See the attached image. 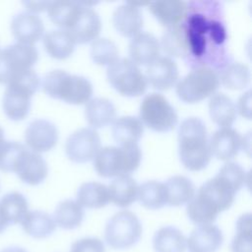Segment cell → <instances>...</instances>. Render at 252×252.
Masks as SVG:
<instances>
[{
    "instance_id": "cell-1",
    "label": "cell",
    "mask_w": 252,
    "mask_h": 252,
    "mask_svg": "<svg viewBox=\"0 0 252 252\" xmlns=\"http://www.w3.org/2000/svg\"><path fill=\"white\" fill-rule=\"evenodd\" d=\"M178 152L183 165L191 171L205 168L211 160L207 129L196 117L185 119L178 130Z\"/></svg>"
},
{
    "instance_id": "cell-2",
    "label": "cell",
    "mask_w": 252,
    "mask_h": 252,
    "mask_svg": "<svg viewBox=\"0 0 252 252\" xmlns=\"http://www.w3.org/2000/svg\"><path fill=\"white\" fill-rule=\"evenodd\" d=\"M39 85L40 80L32 69L16 75L8 82L2 97V109L9 119L20 121L28 116L32 97Z\"/></svg>"
},
{
    "instance_id": "cell-3",
    "label": "cell",
    "mask_w": 252,
    "mask_h": 252,
    "mask_svg": "<svg viewBox=\"0 0 252 252\" xmlns=\"http://www.w3.org/2000/svg\"><path fill=\"white\" fill-rule=\"evenodd\" d=\"M245 180V170L238 163L227 162L215 177L205 182L198 192L209 198L220 213L232 205L235 194L243 186Z\"/></svg>"
},
{
    "instance_id": "cell-4",
    "label": "cell",
    "mask_w": 252,
    "mask_h": 252,
    "mask_svg": "<svg viewBox=\"0 0 252 252\" xmlns=\"http://www.w3.org/2000/svg\"><path fill=\"white\" fill-rule=\"evenodd\" d=\"M42 89L48 96L75 105L87 103L93 94V86L88 79L63 70L48 72L43 78Z\"/></svg>"
},
{
    "instance_id": "cell-5",
    "label": "cell",
    "mask_w": 252,
    "mask_h": 252,
    "mask_svg": "<svg viewBox=\"0 0 252 252\" xmlns=\"http://www.w3.org/2000/svg\"><path fill=\"white\" fill-rule=\"evenodd\" d=\"M142 153L138 144L122 147H104L94 158L96 173L102 177L129 175L141 162Z\"/></svg>"
},
{
    "instance_id": "cell-6",
    "label": "cell",
    "mask_w": 252,
    "mask_h": 252,
    "mask_svg": "<svg viewBox=\"0 0 252 252\" xmlns=\"http://www.w3.org/2000/svg\"><path fill=\"white\" fill-rule=\"evenodd\" d=\"M106 77L112 88L124 96H140L148 88L146 76L130 59H118L109 65Z\"/></svg>"
},
{
    "instance_id": "cell-7",
    "label": "cell",
    "mask_w": 252,
    "mask_h": 252,
    "mask_svg": "<svg viewBox=\"0 0 252 252\" xmlns=\"http://www.w3.org/2000/svg\"><path fill=\"white\" fill-rule=\"evenodd\" d=\"M220 86L219 75L210 67H198L176 86V94L184 102L195 103L213 95Z\"/></svg>"
},
{
    "instance_id": "cell-8",
    "label": "cell",
    "mask_w": 252,
    "mask_h": 252,
    "mask_svg": "<svg viewBox=\"0 0 252 252\" xmlns=\"http://www.w3.org/2000/svg\"><path fill=\"white\" fill-rule=\"evenodd\" d=\"M142 234L139 219L130 211H121L113 215L106 222L104 238L113 249H127L138 242Z\"/></svg>"
},
{
    "instance_id": "cell-9",
    "label": "cell",
    "mask_w": 252,
    "mask_h": 252,
    "mask_svg": "<svg viewBox=\"0 0 252 252\" xmlns=\"http://www.w3.org/2000/svg\"><path fill=\"white\" fill-rule=\"evenodd\" d=\"M140 120L143 125L156 132L172 130L178 121V116L167 99L157 93L144 97L140 105Z\"/></svg>"
},
{
    "instance_id": "cell-10",
    "label": "cell",
    "mask_w": 252,
    "mask_h": 252,
    "mask_svg": "<svg viewBox=\"0 0 252 252\" xmlns=\"http://www.w3.org/2000/svg\"><path fill=\"white\" fill-rule=\"evenodd\" d=\"M38 59L34 45L16 42L0 49V84L8 82L18 74L31 70Z\"/></svg>"
},
{
    "instance_id": "cell-11",
    "label": "cell",
    "mask_w": 252,
    "mask_h": 252,
    "mask_svg": "<svg viewBox=\"0 0 252 252\" xmlns=\"http://www.w3.org/2000/svg\"><path fill=\"white\" fill-rule=\"evenodd\" d=\"M100 150V138L96 131L81 128L73 132L65 143V152L69 159L84 163L94 158Z\"/></svg>"
},
{
    "instance_id": "cell-12",
    "label": "cell",
    "mask_w": 252,
    "mask_h": 252,
    "mask_svg": "<svg viewBox=\"0 0 252 252\" xmlns=\"http://www.w3.org/2000/svg\"><path fill=\"white\" fill-rule=\"evenodd\" d=\"M11 172H15L26 184L33 186L40 184L46 178L48 168L39 154L25 146L17 156Z\"/></svg>"
},
{
    "instance_id": "cell-13",
    "label": "cell",
    "mask_w": 252,
    "mask_h": 252,
    "mask_svg": "<svg viewBox=\"0 0 252 252\" xmlns=\"http://www.w3.org/2000/svg\"><path fill=\"white\" fill-rule=\"evenodd\" d=\"M57 140L58 131L56 126L45 119L32 121L25 131L27 146L37 154L51 150L56 145Z\"/></svg>"
},
{
    "instance_id": "cell-14",
    "label": "cell",
    "mask_w": 252,
    "mask_h": 252,
    "mask_svg": "<svg viewBox=\"0 0 252 252\" xmlns=\"http://www.w3.org/2000/svg\"><path fill=\"white\" fill-rule=\"evenodd\" d=\"M11 32L19 43L33 45L43 36L44 26L36 14L21 12L12 19Z\"/></svg>"
},
{
    "instance_id": "cell-15",
    "label": "cell",
    "mask_w": 252,
    "mask_h": 252,
    "mask_svg": "<svg viewBox=\"0 0 252 252\" xmlns=\"http://www.w3.org/2000/svg\"><path fill=\"white\" fill-rule=\"evenodd\" d=\"M241 135L231 127H223L217 130L209 141L211 155L220 160L233 158L242 146Z\"/></svg>"
},
{
    "instance_id": "cell-16",
    "label": "cell",
    "mask_w": 252,
    "mask_h": 252,
    "mask_svg": "<svg viewBox=\"0 0 252 252\" xmlns=\"http://www.w3.org/2000/svg\"><path fill=\"white\" fill-rule=\"evenodd\" d=\"M146 79L150 85L158 91L171 89L178 80V68L176 63L169 57H158L147 66Z\"/></svg>"
},
{
    "instance_id": "cell-17",
    "label": "cell",
    "mask_w": 252,
    "mask_h": 252,
    "mask_svg": "<svg viewBox=\"0 0 252 252\" xmlns=\"http://www.w3.org/2000/svg\"><path fill=\"white\" fill-rule=\"evenodd\" d=\"M83 4V2H81ZM101 30V22L97 13L83 4L82 9L69 31L76 43H88L96 39Z\"/></svg>"
},
{
    "instance_id": "cell-18",
    "label": "cell",
    "mask_w": 252,
    "mask_h": 252,
    "mask_svg": "<svg viewBox=\"0 0 252 252\" xmlns=\"http://www.w3.org/2000/svg\"><path fill=\"white\" fill-rule=\"evenodd\" d=\"M159 42L151 33L142 32L132 38L129 44L131 61L136 65L149 66L159 57Z\"/></svg>"
},
{
    "instance_id": "cell-19",
    "label": "cell",
    "mask_w": 252,
    "mask_h": 252,
    "mask_svg": "<svg viewBox=\"0 0 252 252\" xmlns=\"http://www.w3.org/2000/svg\"><path fill=\"white\" fill-rule=\"evenodd\" d=\"M220 229L214 224L198 225L192 230L188 239L189 252H216L222 244Z\"/></svg>"
},
{
    "instance_id": "cell-20",
    "label": "cell",
    "mask_w": 252,
    "mask_h": 252,
    "mask_svg": "<svg viewBox=\"0 0 252 252\" xmlns=\"http://www.w3.org/2000/svg\"><path fill=\"white\" fill-rule=\"evenodd\" d=\"M113 26L116 31L126 37H134L140 33L143 28V17L140 9L126 3L118 6L112 15Z\"/></svg>"
},
{
    "instance_id": "cell-21",
    "label": "cell",
    "mask_w": 252,
    "mask_h": 252,
    "mask_svg": "<svg viewBox=\"0 0 252 252\" xmlns=\"http://www.w3.org/2000/svg\"><path fill=\"white\" fill-rule=\"evenodd\" d=\"M159 46L163 51L173 57H185L190 53L189 34L184 24L168 28L161 36Z\"/></svg>"
},
{
    "instance_id": "cell-22",
    "label": "cell",
    "mask_w": 252,
    "mask_h": 252,
    "mask_svg": "<svg viewBox=\"0 0 252 252\" xmlns=\"http://www.w3.org/2000/svg\"><path fill=\"white\" fill-rule=\"evenodd\" d=\"M85 117L91 127L103 128L115 120L116 109L109 99L95 97L87 102Z\"/></svg>"
},
{
    "instance_id": "cell-23",
    "label": "cell",
    "mask_w": 252,
    "mask_h": 252,
    "mask_svg": "<svg viewBox=\"0 0 252 252\" xmlns=\"http://www.w3.org/2000/svg\"><path fill=\"white\" fill-rule=\"evenodd\" d=\"M144 132L141 120L134 116H122L113 121L111 133L114 141L122 146L137 144Z\"/></svg>"
},
{
    "instance_id": "cell-24",
    "label": "cell",
    "mask_w": 252,
    "mask_h": 252,
    "mask_svg": "<svg viewBox=\"0 0 252 252\" xmlns=\"http://www.w3.org/2000/svg\"><path fill=\"white\" fill-rule=\"evenodd\" d=\"M138 184L130 175L115 177L107 187L109 201L120 208L129 207L137 200Z\"/></svg>"
},
{
    "instance_id": "cell-25",
    "label": "cell",
    "mask_w": 252,
    "mask_h": 252,
    "mask_svg": "<svg viewBox=\"0 0 252 252\" xmlns=\"http://www.w3.org/2000/svg\"><path fill=\"white\" fill-rule=\"evenodd\" d=\"M150 12L164 27L180 25L186 16L187 4L183 1H161L149 4Z\"/></svg>"
},
{
    "instance_id": "cell-26",
    "label": "cell",
    "mask_w": 252,
    "mask_h": 252,
    "mask_svg": "<svg viewBox=\"0 0 252 252\" xmlns=\"http://www.w3.org/2000/svg\"><path fill=\"white\" fill-rule=\"evenodd\" d=\"M76 42L72 35L64 30H52L43 35V46L45 51L58 60L71 56Z\"/></svg>"
},
{
    "instance_id": "cell-27",
    "label": "cell",
    "mask_w": 252,
    "mask_h": 252,
    "mask_svg": "<svg viewBox=\"0 0 252 252\" xmlns=\"http://www.w3.org/2000/svg\"><path fill=\"white\" fill-rule=\"evenodd\" d=\"M209 112L213 122L221 128L230 127L237 114L236 105L232 99L222 93L212 95L209 101Z\"/></svg>"
},
{
    "instance_id": "cell-28",
    "label": "cell",
    "mask_w": 252,
    "mask_h": 252,
    "mask_svg": "<svg viewBox=\"0 0 252 252\" xmlns=\"http://www.w3.org/2000/svg\"><path fill=\"white\" fill-rule=\"evenodd\" d=\"M83 4L75 1H53L47 8L49 20L60 30L69 31L74 25Z\"/></svg>"
},
{
    "instance_id": "cell-29",
    "label": "cell",
    "mask_w": 252,
    "mask_h": 252,
    "mask_svg": "<svg viewBox=\"0 0 252 252\" xmlns=\"http://www.w3.org/2000/svg\"><path fill=\"white\" fill-rule=\"evenodd\" d=\"M186 212L190 220L198 225L212 224L220 213L217 206L199 192L188 202Z\"/></svg>"
},
{
    "instance_id": "cell-30",
    "label": "cell",
    "mask_w": 252,
    "mask_h": 252,
    "mask_svg": "<svg viewBox=\"0 0 252 252\" xmlns=\"http://www.w3.org/2000/svg\"><path fill=\"white\" fill-rule=\"evenodd\" d=\"M28 212V201L19 192H9L0 199V214L8 225L21 222Z\"/></svg>"
},
{
    "instance_id": "cell-31",
    "label": "cell",
    "mask_w": 252,
    "mask_h": 252,
    "mask_svg": "<svg viewBox=\"0 0 252 252\" xmlns=\"http://www.w3.org/2000/svg\"><path fill=\"white\" fill-rule=\"evenodd\" d=\"M153 246L156 252H184L187 239L176 227L164 226L155 233Z\"/></svg>"
},
{
    "instance_id": "cell-32",
    "label": "cell",
    "mask_w": 252,
    "mask_h": 252,
    "mask_svg": "<svg viewBox=\"0 0 252 252\" xmlns=\"http://www.w3.org/2000/svg\"><path fill=\"white\" fill-rule=\"evenodd\" d=\"M166 189L167 202L169 206L178 207L188 203L195 195V186L185 176L175 175L163 183Z\"/></svg>"
},
{
    "instance_id": "cell-33",
    "label": "cell",
    "mask_w": 252,
    "mask_h": 252,
    "mask_svg": "<svg viewBox=\"0 0 252 252\" xmlns=\"http://www.w3.org/2000/svg\"><path fill=\"white\" fill-rule=\"evenodd\" d=\"M21 223L25 232L34 238L47 237L56 228L53 218L41 211L28 212Z\"/></svg>"
},
{
    "instance_id": "cell-34",
    "label": "cell",
    "mask_w": 252,
    "mask_h": 252,
    "mask_svg": "<svg viewBox=\"0 0 252 252\" xmlns=\"http://www.w3.org/2000/svg\"><path fill=\"white\" fill-rule=\"evenodd\" d=\"M77 202L83 208H102L109 203L108 189L99 182L83 183L77 192Z\"/></svg>"
},
{
    "instance_id": "cell-35",
    "label": "cell",
    "mask_w": 252,
    "mask_h": 252,
    "mask_svg": "<svg viewBox=\"0 0 252 252\" xmlns=\"http://www.w3.org/2000/svg\"><path fill=\"white\" fill-rule=\"evenodd\" d=\"M84 219V209L73 200H65L60 202L55 211L53 220L55 224L64 229H73L79 226Z\"/></svg>"
},
{
    "instance_id": "cell-36",
    "label": "cell",
    "mask_w": 252,
    "mask_h": 252,
    "mask_svg": "<svg viewBox=\"0 0 252 252\" xmlns=\"http://www.w3.org/2000/svg\"><path fill=\"white\" fill-rule=\"evenodd\" d=\"M137 199L147 209H160L167 202L165 186L163 183L155 180L147 181L139 186Z\"/></svg>"
},
{
    "instance_id": "cell-37",
    "label": "cell",
    "mask_w": 252,
    "mask_h": 252,
    "mask_svg": "<svg viewBox=\"0 0 252 252\" xmlns=\"http://www.w3.org/2000/svg\"><path fill=\"white\" fill-rule=\"evenodd\" d=\"M219 80L229 90H242L249 84L250 71L245 64L232 63L221 71Z\"/></svg>"
},
{
    "instance_id": "cell-38",
    "label": "cell",
    "mask_w": 252,
    "mask_h": 252,
    "mask_svg": "<svg viewBox=\"0 0 252 252\" xmlns=\"http://www.w3.org/2000/svg\"><path fill=\"white\" fill-rule=\"evenodd\" d=\"M90 55L95 64L109 66L118 60V49L112 40L96 38L92 41Z\"/></svg>"
},
{
    "instance_id": "cell-39",
    "label": "cell",
    "mask_w": 252,
    "mask_h": 252,
    "mask_svg": "<svg viewBox=\"0 0 252 252\" xmlns=\"http://www.w3.org/2000/svg\"><path fill=\"white\" fill-rule=\"evenodd\" d=\"M251 215L241 216L236 223V234L231 242V252H252Z\"/></svg>"
},
{
    "instance_id": "cell-40",
    "label": "cell",
    "mask_w": 252,
    "mask_h": 252,
    "mask_svg": "<svg viewBox=\"0 0 252 252\" xmlns=\"http://www.w3.org/2000/svg\"><path fill=\"white\" fill-rule=\"evenodd\" d=\"M102 241L95 237H85L75 241L70 249V252H104Z\"/></svg>"
},
{
    "instance_id": "cell-41",
    "label": "cell",
    "mask_w": 252,
    "mask_h": 252,
    "mask_svg": "<svg viewBox=\"0 0 252 252\" xmlns=\"http://www.w3.org/2000/svg\"><path fill=\"white\" fill-rule=\"evenodd\" d=\"M238 111L239 113L247 118L250 119L251 118V92L247 91L245 94H243L239 100H238Z\"/></svg>"
},
{
    "instance_id": "cell-42",
    "label": "cell",
    "mask_w": 252,
    "mask_h": 252,
    "mask_svg": "<svg viewBox=\"0 0 252 252\" xmlns=\"http://www.w3.org/2000/svg\"><path fill=\"white\" fill-rule=\"evenodd\" d=\"M23 4L29 10L30 13H39L47 10L50 2L49 1H25Z\"/></svg>"
},
{
    "instance_id": "cell-43",
    "label": "cell",
    "mask_w": 252,
    "mask_h": 252,
    "mask_svg": "<svg viewBox=\"0 0 252 252\" xmlns=\"http://www.w3.org/2000/svg\"><path fill=\"white\" fill-rule=\"evenodd\" d=\"M8 140L5 139V136H4V130L2 129V127L0 126V154L1 152L4 150L6 144H7Z\"/></svg>"
},
{
    "instance_id": "cell-44",
    "label": "cell",
    "mask_w": 252,
    "mask_h": 252,
    "mask_svg": "<svg viewBox=\"0 0 252 252\" xmlns=\"http://www.w3.org/2000/svg\"><path fill=\"white\" fill-rule=\"evenodd\" d=\"M1 252H27V251L20 247H9V248L2 250Z\"/></svg>"
},
{
    "instance_id": "cell-45",
    "label": "cell",
    "mask_w": 252,
    "mask_h": 252,
    "mask_svg": "<svg viewBox=\"0 0 252 252\" xmlns=\"http://www.w3.org/2000/svg\"><path fill=\"white\" fill-rule=\"evenodd\" d=\"M7 226H8V224L6 223V221L4 220L3 217H2L1 214H0V233H1Z\"/></svg>"
}]
</instances>
